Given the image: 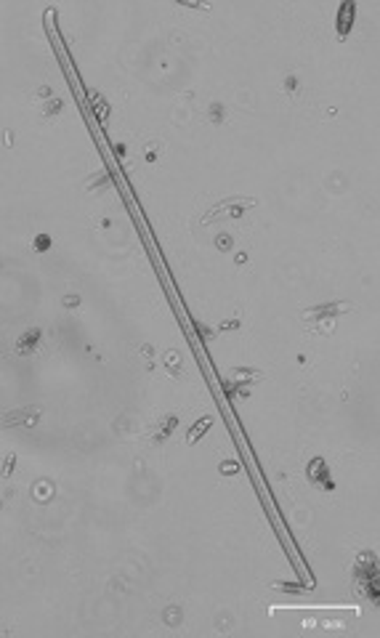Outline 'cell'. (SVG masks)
<instances>
[{"label":"cell","instance_id":"obj_1","mask_svg":"<svg viewBox=\"0 0 380 638\" xmlns=\"http://www.w3.org/2000/svg\"><path fill=\"white\" fill-rule=\"evenodd\" d=\"M354 309V303L351 301H327V303H319V306H311L303 311V322L308 330H316V332H333V324L335 319H340V314H346V311Z\"/></svg>","mask_w":380,"mask_h":638},{"label":"cell","instance_id":"obj_2","mask_svg":"<svg viewBox=\"0 0 380 638\" xmlns=\"http://www.w3.org/2000/svg\"><path fill=\"white\" fill-rule=\"evenodd\" d=\"M250 208H255V197H226V200L215 202L205 216H202V224H213L221 221V218H239L245 216Z\"/></svg>","mask_w":380,"mask_h":638},{"label":"cell","instance_id":"obj_3","mask_svg":"<svg viewBox=\"0 0 380 638\" xmlns=\"http://www.w3.org/2000/svg\"><path fill=\"white\" fill-rule=\"evenodd\" d=\"M306 476H308V481H311V484L322 487L325 492H333V489H335L333 479H330V468H327V460H325V457H311V460H308Z\"/></svg>","mask_w":380,"mask_h":638},{"label":"cell","instance_id":"obj_4","mask_svg":"<svg viewBox=\"0 0 380 638\" xmlns=\"http://www.w3.org/2000/svg\"><path fill=\"white\" fill-rule=\"evenodd\" d=\"M43 343V330L40 327H30L27 332H22L16 340V354L19 357H32L38 351V346Z\"/></svg>","mask_w":380,"mask_h":638},{"label":"cell","instance_id":"obj_5","mask_svg":"<svg viewBox=\"0 0 380 638\" xmlns=\"http://www.w3.org/2000/svg\"><path fill=\"white\" fill-rule=\"evenodd\" d=\"M354 16H356V5L354 3H343L340 11H338V16H335V32H338V38H340V40L351 32V27H354Z\"/></svg>","mask_w":380,"mask_h":638},{"label":"cell","instance_id":"obj_6","mask_svg":"<svg viewBox=\"0 0 380 638\" xmlns=\"http://www.w3.org/2000/svg\"><path fill=\"white\" fill-rule=\"evenodd\" d=\"M175 425H178V415H165L163 420H160V423L149 431L152 444H165V442H168V436H170L173 431H175Z\"/></svg>","mask_w":380,"mask_h":638},{"label":"cell","instance_id":"obj_7","mask_svg":"<svg viewBox=\"0 0 380 638\" xmlns=\"http://www.w3.org/2000/svg\"><path fill=\"white\" fill-rule=\"evenodd\" d=\"M229 380H239V383H248V386H255V380H263L261 370H253V367H231L226 372Z\"/></svg>","mask_w":380,"mask_h":638},{"label":"cell","instance_id":"obj_8","mask_svg":"<svg viewBox=\"0 0 380 638\" xmlns=\"http://www.w3.org/2000/svg\"><path fill=\"white\" fill-rule=\"evenodd\" d=\"M163 365H165V370H168L170 378H181V375H184V357H181L178 351H168L163 357Z\"/></svg>","mask_w":380,"mask_h":638},{"label":"cell","instance_id":"obj_9","mask_svg":"<svg viewBox=\"0 0 380 638\" xmlns=\"http://www.w3.org/2000/svg\"><path fill=\"white\" fill-rule=\"evenodd\" d=\"M210 425H213V415H202L200 420H197V423L192 425V428L186 431V442H189V444H194V442H197V439H200L202 434H208V428H210Z\"/></svg>","mask_w":380,"mask_h":638},{"label":"cell","instance_id":"obj_10","mask_svg":"<svg viewBox=\"0 0 380 638\" xmlns=\"http://www.w3.org/2000/svg\"><path fill=\"white\" fill-rule=\"evenodd\" d=\"M223 117H226V106H223V104H210V109H208V120H210V123L221 125Z\"/></svg>","mask_w":380,"mask_h":638},{"label":"cell","instance_id":"obj_11","mask_svg":"<svg viewBox=\"0 0 380 638\" xmlns=\"http://www.w3.org/2000/svg\"><path fill=\"white\" fill-rule=\"evenodd\" d=\"M64 112V101L61 98H51L48 104H43V117H56Z\"/></svg>","mask_w":380,"mask_h":638},{"label":"cell","instance_id":"obj_12","mask_svg":"<svg viewBox=\"0 0 380 638\" xmlns=\"http://www.w3.org/2000/svg\"><path fill=\"white\" fill-rule=\"evenodd\" d=\"M163 620H165V625H178V622H181L178 606H168L165 612H163Z\"/></svg>","mask_w":380,"mask_h":638},{"label":"cell","instance_id":"obj_13","mask_svg":"<svg viewBox=\"0 0 380 638\" xmlns=\"http://www.w3.org/2000/svg\"><path fill=\"white\" fill-rule=\"evenodd\" d=\"M32 247H35V253H38V255H40V253H45L48 247H51V234H38V237H35V245H32Z\"/></svg>","mask_w":380,"mask_h":638},{"label":"cell","instance_id":"obj_14","mask_svg":"<svg viewBox=\"0 0 380 638\" xmlns=\"http://www.w3.org/2000/svg\"><path fill=\"white\" fill-rule=\"evenodd\" d=\"M51 484H48V481H38V484H35V498L38 500H43V498H51Z\"/></svg>","mask_w":380,"mask_h":638},{"label":"cell","instance_id":"obj_15","mask_svg":"<svg viewBox=\"0 0 380 638\" xmlns=\"http://www.w3.org/2000/svg\"><path fill=\"white\" fill-rule=\"evenodd\" d=\"M215 247H218V250H231V237H229L226 231H221V234L215 237Z\"/></svg>","mask_w":380,"mask_h":638},{"label":"cell","instance_id":"obj_16","mask_svg":"<svg viewBox=\"0 0 380 638\" xmlns=\"http://www.w3.org/2000/svg\"><path fill=\"white\" fill-rule=\"evenodd\" d=\"M237 471H239V465L234 463V460H223V463H221V473H223V476H231V473H237Z\"/></svg>","mask_w":380,"mask_h":638},{"label":"cell","instance_id":"obj_17","mask_svg":"<svg viewBox=\"0 0 380 638\" xmlns=\"http://www.w3.org/2000/svg\"><path fill=\"white\" fill-rule=\"evenodd\" d=\"M298 88H300V85H298V77L290 75V77L285 80V91H287V93H298Z\"/></svg>","mask_w":380,"mask_h":638},{"label":"cell","instance_id":"obj_18","mask_svg":"<svg viewBox=\"0 0 380 638\" xmlns=\"http://www.w3.org/2000/svg\"><path fill=\"white\" fill-rule=\"evenodd\" d=\"M157 154H160V152H157V146L152 144V146H146V152H144V160H146V162H154V160H157Z\"/></svg>","mask_w":380,"mask_h":638},{"label":"cell","instance_id":"obj_19","mask_svg":"<svg viewBox=\"0 0 380 638\" xmlns=\"http://www.w3.org/2000/svg\"><path fill=\"white\" fill-rule=\"evenodd\" d=\"M274 588H279V591H300V585H295V583H274Z\"/></svg>","mask_w":380,"mask_h":638},{"label":"cell","instance_id":"obj_20","mask_svg":"<svg viewBox=\"0 0 380 638\" xmlns=\"http://www.w3.org/2000/svg\"><path fill=\"white\" fill-rule=\"evenodd\" d=\"M64 303H67L69 309H75V306H80V298H77V295H67V298H64Z\"/></svg>","mask_w":380,"mask_h":638},{"label":"cell","instance_id":"obj_21","mask_svg":"<svg viewBox=\"0 0 380 638\" xmlns=\"http://www.w3.org/2000/svg\"><path fill=\"white\" fill-rule=\"evenodd\" d=\"M239 327V319H229V322L221 324V330H237Z\"/></svg>","mask_w":380,"mask_h":638},{"label":"cell","instance_id":"obj_22","mask_svg":"<svg viewBox=\"0 0 380 638\" xmlns=\"http://www.w3.org/2000/svg\"><path fill=\"white\" fill-rule=\"evenodd\" d=\"M38 98H43V96H51V88L48 85H43V88H38V93H35Z\"/></svg>","mask_w":380,"mask_h":638}]
</instances>
